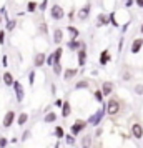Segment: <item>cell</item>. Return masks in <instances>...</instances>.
Listing matches in <instances>:
<instances>
[{
    "mask_svg": "<svg viewBox=\"0 0 143 148\" xmlns=\"http://www.w3.org/2000/svg\"><path fill=\"white\" fill-rule=\"evenodd\" d=\"M105 110H107V113H108L110 116H115V115H118V112H120V101H118V97L110 98V100L107 101V107H105Z\"/></svg>",
    "mask_w": 143,
    "mask_h": 148,
    "instance_id": "1",
    "label": "cell"
},
{
    "mask_svg": "<svg viewBox=\"0 0 143 148\" xmlns=\"http://www.w3.org/2000/svg\"><path fill=\"white\" fill-rule=\"evenodd\" d=\"M88 127V123H87V120H80V118H77L75 121H73V125H72V127H70V133L73 135V136H78V135L82 133L83 130H85V128Z\"/></svg>",
    "mask_w": 143,
    "mask_h": 148,
    "instance_id": "2",
    "label": "cell"
},
{
    "mask_svg": "<svg viewBox=\"0 0 143 148\" xmlns=\"http://www.w3.org/2000/svg\"><path fill=\"white\" fill-rule=\"evenodd\" d=\"M105 113H107V110H105V105H103L102 110L95 112V113H93V115H92V116L88 118V120H87V123H88V125H92V127H96V125H100V121L103 120Z\"/></svg>",
    "mask_w": 143,
    "mask_h": 148,
    "instance_id": "3",
    "label": "cell"
},
{
    "mask_svg": "<svg viewBox=\"0 0 143 148\" xmlns=\"http://www.w3.org/2000/svg\"><path fill=\"white\" fill-rule=\"evenodd\" d=\"M15 120H17V113H15L14 110H8V112H5L3 118H2V127L3 128H10L15 123Z\"/></svg>",
    "mask_w": 143,
    "mask_h": 148,
    "instance_id": "4",
    "label": "cell"
},
{
    "mask_svg": "<svg viewBox=\"0 0 143 148\" xmlns=\"http://www.w3.org/2000/svg\"><path fill=\"white\" fill-rule=\"evenodd\" d=\"M12 88H14V92H15V98H17V101L22 103L23 98H25V90H23V85H22L18 80H15L14 85H12Z\"/></svg>",
    "mask_w": 143,
    "mask_h": 148,
    "instance_id": "5",
    "label": "cell"
},
{
    "mask_svg": "<svg viewBox=\"0 0 143 148\" xmlns=\"http://www.w3.org/2000/svg\"><path fill=\"white\" fill-rule=\"evenodd\" d=\"M50 17H52V20H62V18L65 17V10H63L60 5L53 3V5L50 7Z\"/></svg>",
    "mask_w": 143,
    "mask_h": 148,
    "instance_id": "6",
    "label": "cell"
},
{
    "mask_svg": "<svg viewBox=\"0 0 143 148\" xmlns=\"http://www.w3.org/2000/svg\"><path fill=\"white\" fill-rule=\"evenodd\" d=\"M130 132H131V136L135 138V140H142L143 138V125L142 123H133L131 127H130Z\"/></svg>",
    "mask_w": 143,
    "mask_h": 148,
    "instance_id": "7",
    "label": "cell"
},
{
    "mask_svg": "<svg viewBox=\"0 0 143 148\" xmlns=\"http://www.w3.org/2000/svg\"><path fill=\"white\" fill-rule=\"evenodd\" d=\"M90 10H92V5H83L82 8H78V12H77V18H80V20H87L90 15Z\"/></svg>",
    "mask_w": 143,
    "mask_h": 148,
    "instance_id": "8",
    "label": "cell"
},
{
    "mask_svg": "<svg viewBox=\"0 0 143 148\" xmlns=\"http://www.w3.org/2000/svg\"><path fill=\"white\" fill-rule=\"evenodd\" d=\"M45 60H47V55L43 53V52H38V53H35V57H34V65L37 68H40V67L45 65Z\"/></svg>",
    "mask_w": 143,
    "mask_h": 148,
    "instance_id": "9",
    "label": "cell"
},
{
    "mask_svg": "<svg viewBox=\"0 0 143 148\" xmlns=\"http://www.w3.org/2000/svg\"><path fill=\"white\" fill-rule=\"evenodd\" d=\"M92 145H93V136L90 133L83 135L82 138H80V147L82 148H92Z\"/></svg>",
    "mask_w": 143,
    "mask_h": 148,
    "instance_id": "10",
    "label": "cell"
},
{
    "mask_svg": "<svg viewBox=\"0 0 143 148\" xmlns=\"http://www.w3.org/2000/svg\"><path fill=\"white\" fill-rule=\"evenodd\" d=\"M77 60H78V67H83V65L87 63V52H85V47H82L77 52Z\"/></svg>",
    "mask_w": 143,
    "mask_h": 148,
    "instance_id": "11",
    "label": "cell"
},
{
    "mask_svg": "<svg viewBox=\"0 0 143 148\" xmlns=\"http://www.w3.org/2000/svg\"><path fill=\"white\" fill-rule=\"evenodd\" d=\"M100 92L103 93V97H108V95H112V92H113V83H112V82H103Z\"/></svg>",
    "mask_w": 143,
    "mask_h": 148,
    "instance_id": "12",
    "label": "cell"
},
{
    "mask_svg": "<svg viewBox=\"0 0 143 148\" xmlns=\"http://www.w3.org/2000/svg\"><path fill=\"white\" fill-rule=\"evenodd\" d=\"M143 47V38H135V40L131 42V47H130V52L131 53H138Z\"/></svg>",
    "mask_w": 143,
    "mask_h": 148,
    "instance_id": "13",
    "label": "cell"
},
{
    "mask_svg": "<svg viewBox=\"0 0 143 148\" xmlns=\"http://www.w3.org/2000/svg\"><path fill=\"white\" fill-rule=\"evenodd\" d=\"M2 80H3V83H5V87H12L14 85V75H12V72H3V75H2Z\"/></svg>",
    "mask_w": 143,
    "mask_h": 148,
    "instance_id": "14",
    "label": "cell"
},
{
    "mask_svg": "<svg viewBox=\"0 0 143 148\" xmlns=\"http://www.w3.org/2000/svg\"><path fill=\"white\" fill-rule=\"evenodd\" d=\"M70 115H72V105H70L68 100H65L63 105H62V116H63V118H68Z\"/></svg>",
    "mask_w": 143,
    "mask_h": 148,
    "instance_id": "15",
    "label": "cell"
},
{
    "mask_svg": "<svg viewBox=\"0 0 143 148\" xmlns=\"http://www.w3.org/2000/svg\"><path fill=\"white\" fill-rule=\"evenodd\" d=\"M15 121H17V125H18V127H25V125H27V121H28V113H27V112H20Z\"/></svg>",
    "mask_w": 143,
    "mask_h": 148,
    "instance_id": "16",
    "label": "cell"
},
{
    "mask_svg": "<svg viewBox=\"0 0 143 148\" xmlns=\"http://www.w3.org/2000/svg\"><path fill=\"white\" fill-rule=\"evenodd\" d=\"M75 75H78V68H65V72H63V80H72Z\"/></svg>",
    "mask_w": 143,
    "mask_h": 148,
    "instance_id": "17",
    "label": "cell"
},
{
    "mask_svg": "<svg viewBox=\"0 0 143 148\" xmlns=\"http://www.w3.org/2000/svg\"><path fill=\"white\" fill-rule=\"evenodd\" d=\"M63 40V30L62 28H55L53 30V43L55 45H60Z\"/></svg>",
    "mask_w": 143,
    "mask_h": 148,
    "instance_id": "18",
    "label": "cell"
},
{
    "mask_svg": "<svg viewBox=\"0 0 143 148\" xmlns=\"http://www.w3.org/2000/svg\"><path fill=\"white\" fill-rule=\"evenodd\" d=\"M96 18H98V20H96V27H103V25H108L110 23V18H108L107 14H100Z\"/></svg>",
    "mask_w": 143,
    "mask_h": 148,
    "instance_id": "19",
    "label": "cell"
},
{
    "mask_svg": "<svg viewBox=\"0 0 143 148\" xmlns=\"http://www.w3.org/2000/svg\"><path fill=\"white\" fill-rule=\"evenodd\" d=\"M67 47L70 48V50H77V52H78L82 47H85V43H83V42H78V40H70L67 43Z\"/></svg>",
    "mask_w": 143,
    "mask_h": 148,
    "instance_id": "20",
    "label": "cell"
},
{
    "mask_svg": "<svg viewBox=\"0 0 143 148\" xmlns=\"http://www.w3.org/2000/svg\"><path fill=\"white\" fill-rule=\"evenodd\" d=\"M52 55H53V65L55 63H60V58H62V55H63V48L62 47L55 48L53 52H52Z\"/></svg>",
    "mask_w": 143,
    "mask_h": 148,
    "instance_id": "21",
    "label": "cell"
},
{
    "mask_svg": "<svg viewBox=\"0 0 143 148\" xmlns=\"http://www.w3.org/2000/svg\"><path fill=\"white\" fill-rule=\"evenodd\" d=\"M57 118H58V116H57V113H55V112H47V113H45V116H43V121H45V123H53Z\"/></svg>",
    "mask_w": 143,
    "mask_h": 148,
    "instance_id": "22",
    "label": "cell"
},
{
    "mask_svg": "<svg viewBox=\"0 0 143 148\" xmlns=\"http://www.w3.org/2000/svg\"><path fill=\"white\" fill-rule=\"evenodd\" d=\"M67 32L70 34V38L72 40H78V35H80V32H78V28H75V27H67Z\"/></svg>",
    "mask_w": 143,
    "mask_h": 148,
    "instance_id": "23",
    "label": "cell"
},
{
    "mask_svg": "<svg viewBox=\"0 0 143 148\" xmlns=\"http://www.w3.org/2000/svg\"><path fill=\"white\" fill-rule=\"evenodd\" d=\"M15 27H17V20L15 18H8L5 22V32H14Z\"/></svg>",
    "mask_w": 143,
    "mask_h": 148,
    "instance_id": "24",
    "label": "cell"
},
{
    "mask_svg": "<svg viewBox=\"0 0 143 148\" xmlns=\"http://www.w3.org/2000/svg\"><path fill=\"white\" fill-rule=\"evenodd\" d=\"M110 62V52L108 50H103L100 53V65H107Z\"/></svg>",
    "mask_w": 143,
    "mask_h": 148,
    "instance_id": "25",
    "label": "cell"
},
{
    "mask_svg": "<svg viewBox=\"0 0 143 148\" xmlns=\"http://www.w3.org/2000/svg\"><path fill=\"white\" fill-rule=\"evenodd\" d=\"M53 135L58 138V140H62V138H65V130H63L60 125H57V127H55V130H53Z\"/></svg>",
    "mask_w": 143,
    "mask_h": 148,
    "instance_id": "26",
    "label": "cell"
},
{
    "mask_svg": "<svg viewBox=\"0 0 143 148\" xmlns=\"http://www.w3.org/2000/svg\"><path fill=\"white\" fill-rule=\"evenodd\" d=\"M38 32H40V35L47 37V34H48V27H47V23H45V22H40V23H38Z\"/></svg>",
    "mask_w": 143,
    "mask_h": 148,
    "instance_id": "27",
    "label": "cell"
},
{
    "mask_svg": "<svg viewBox=\"0 0 143 148\" xmlns=\"http://www.w3.org/2000/svg\"><path fill=\"white\" fill-rule=\"evenodd\" d=\"M37 8H38V3H37V2H34V0H30V2L27 3V12H30V14H34Z\"/></svg>",
    "mask_w": 143,
    "mask_h": 148,
    "instance_id": "28",
    "label": "cell"
},
{
    "mask_svg": "<svg viewBox=\"0 0 143 148\" xmlns=\"http://www.w3.org/2000/svg\"><path fill=\"white\" fill-rule=\"evenodd\" d=\"M52 72H53V75H62V72H63V68H62V63H55L53 67H52Z\"/></svg>",
    "mask_w": 143,
    "mask_h": 148,
    "instance_id": "29",
    "label": "cell"
},
{
    "mask_svg": "<svg viewBox=\"0 0 143 148\" xmlns=\"http://www.w3.org/2000/svg\"><path fill=\"white\" fill-rule=\"evenodd\" d=\"M75 136H73V135L70 133V135H65V143H67V145H70V147H73V145H75Z\"/></svg>",
    "mask_w": 143,
    "mask_h": 148,
    "instance_id": "30",
    "label": "cell"
},
{
    "mask_svg": "<svg viewBox=\"0 0 143 148\" xmlns=\"http://www.w3.org/2000/svg\"><path fill=\"white\" fill-rule=\"evenodd\" d=\"M30 136H32V130H25V132L22 133L20 140L22 141H27V140H30Z\"/></svg>",
    "mask_w": 143,
    "mask_h": 148,
    "instance_id": "31",
    "label": "cell"
},
{
    "mask_svg": "<svg viewBox=\"0 0 143 148\" xmlns=\"http://www.w3.org/2000/svg\"><path fill=\"white\" fill-rule=\"evenodd\" d=\"M10 143L8 141L7 136H3V135H0V148H7V145Z\"/></svg>",
    "mask_w": 143,
    "mask_h": 148,
    "instance_id": "32",
    "label": "cell"
},
{
    "mask_svg": "<svg viewBox=\"0 0 143 148\" xmlns=\"http://www.w3.org/2000/svg\"><path fill=\"white\" fill-rule=\"evenodd\" d=\"M28 85H30V87L35 85V72L34 70H30V73H28Z\"/></svg>",
    "mask_w": 143,
    "mask_h": 148,
    "instance_id": "33",
    "label": "cell"
},
{
    "mask_svg": "<svg viewBox=\"0 0 143 148\" xmlns=\"http://www.w3.org/2000/svg\"><path fill=\"white\" fill-rule=\"evenodd\" d=\"M75 88H77V90H78V88H88V82H87V80H80V82H77Z\"/></svg>",
    "mask_w": 143,
    "mask_h": 148,
    "instance_id": "34",
    "label": "cell"
},
{
    "mask_svg": "<svg viewBox=\"0 0 143 148\" xmlns=\"http://www.w3.org/2000/svg\"><path fill=\"white\" fill-rule=\"evenodd\" d=\"M47 7H48V0H42V3L38 5V10H40V12H45Z\"/></svg>",
    "mask_w": 143,
    "mask_h": 148,
    "instance_id": "35",
    "label": "cell"
},
{
    "mask_svg": "<svg viewBox=\"0 0 143 148\" xmlns=\"http://www.w3.org/2000/svg\"><path fill=\"white\" fill-rule=\"evenodd\" d=\"M95 100L100 101V103H103V93L100 92V90H96V92H95Z\"/></svg>",
    "mask_w": 143,
    "mask_h": 148,
    "instance_id": "36",
    "label": "cell"
},
{
    "mask_svg": "<svg viewBox=\"0 0 143 148\" xmlns=\"http://www.w3.org/2000/svg\"><path fill=\"white\" fill-rule=\"evenodd\" d=\"M5 30H0V45H5Z\"/></svg>",
    "mask_w": 143,
    "mask_h": 148,
    "instance_id": "37",
    "label": "cell"
},
{
    "mask_svg": "<svg viewBox=\"0 0 143 148\" xmlns=\"http://www.w3.org/2000/svg\"><path fill=\"white\" fill-rule=\"evenodd\" d=\"M135 93L136 95H143V85H140V83L135 85Z\"/></svg>",
    "mask_w": 143,
    "mask_h": 148,
    "instance_id": "38",
    "label": "cell"
},
{
    "mask_svg": "<svg viewBox=\"0 0 143 148\" xmlns=\"http://www.w3.org/2000/svg\"><path fill=\"white\" fill-rule=\"evenodd\" d=\"M108 18H110V23H113L115 27H118V22L115 20V14H110V15H108Z\"/></svg>",
    "mask_w": 143,
    "mask_h": 148,
    "instance_id": "39",
    "label": "cell"
},
{
    "mask_svg": "<svg viewBox=\"0 0 143 148\" xmlns=\"http://www.w3.org/2000/svg\"><path fill=\"white\" fill-rule=\"evenodd\" d=\"M2 65H3V67H7V65H8V57H7V55H3V57H2Z\"/></svg>",
    "mask_w": 143,
    "mask_h": 148,
    "instance_id": "40",
    "label": "cell"
},
{
    "mask_svg": "<svg viewBox=\"0 0 143 148\" xmlns=\"http://www.w3.org/2000/svg\"><path fill=\"white\" fill-rule=\"evenodd\" d=\"M133 3H135V0H127V2H125V7L130 8L131 5H133Z\"/></svg>",
    "mask_w": 143,
    "mask_h": 148,
    "instance_id": "41",
    "label": "cell"
},
{
    "mask_svg": "<svg viewBox=\"0 0 143 148\" xmlns=\"http://www.w3.org/2000/svg\"><path fill=\"white\" fill-rule=\"evenodd\" d=\"M62 105H63V100H60V98H58V100H55V107H60L62 108Z\"/></svg>",
    "mask_w": 143,
    "mask_h": 148,
    "instance_id": "42",
    "label": "cell"
},
{
    "mask_svg": "<svg viewBox=\"0 0 143 148\" xmlns=\"http://www.w3.org/2000/svg\"><path fill=\"white\" fill-rule=\"evenodd\" d=\"M102 133H103V130H102V128H96V132H95V136H102Z\"/></svg>",
    "mask_w": 143,
    "mask_h": 148,
    "instance_id": "43",
    "label": "cell"
},
{
    "mask_svg": "<svg viewBox=\"0 0 143 148\" xmlns=\"http://www.w3.org/2000/svg\"><path fill=\"white\" fill-rule=\"evenodd\" d=\"M135 3H136L140 8H143V0H135Z\"/></svg>",
    "mask_w": 143,
    "mask_h": 148,
    "instance_id": "44",
    "label": "cell"
},
{
    "mask_svg": "<svg viewBox=\"0 0 143 148\" xmlns=\"http://www.w3.org/2000/svg\"><path fill=\"white\" fill-rule=\"evenodd\" d=\"M140 32H142V34H143V23H142V25H140Z\"/></svg>",
    "mask_w": 143,
    "mask_h": 148,
    "instance_id": "45",
    "label": "cell"
},
{
    "mask_svg": "<svg viewBox=\"0 0 143 148\" xmlns=\"http://www.w3.org/2000/svg\"><path fill=\"white\" fill-rule=\"evenodd\" d=\"M2 22H3V18H2V15H0V23H2Z\"/></svg>",
    "mask_w": 143,
    "mask_h": 148,
    "instance_id": "46",
    "label": "cell"
}]
</instances>
